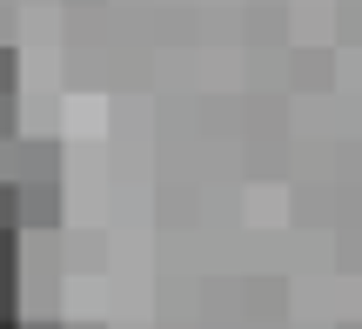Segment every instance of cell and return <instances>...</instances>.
<instances>
[{"label":"cell","instance_id":"2","mask_svg":"<svg viewBox=\"0 0 362 329\" xmlns=\"http://www.w3.org/2000/svg\"><path fill=\"white\" fill-rule=\"evenodd\" d=\"M0 323H21V282L0 276Z\"/></svg>","mask_w":362,"mask_h":329},{"label":"cell","instance_id":"4","mask_svg":"<svg viewBox=\"0 0 362 329\" xmlns=\"http://www.w3.org/2000/svg\"><path fill=\"white\" fill-rule=\"evenodd\" d=\"M13 67H21V54L0 47V94H13Z\"/></svg>","mask_w":362,"mask_h":329},{"label":"cell","instance_id":"3","mask_svg":"<svg viewBox=\"0 0 362 329\" xmlns=\"http://www.w3.org/2000/svg\"><path fill=\"white\" fill-rule=\"evenodd\" d=\"M302 81H309V88H315V81H329V54H302Z\"/></svg>","mask_w":362,"mask_h":329},{"label":"cell","instance_id":"5","mask_svg":"<svg viewBox=\"0 0 362 329\" xmlns=\"http://www.w3.org/2000/svg\"><path fill=\"white\" fill-rule=\"evenodd\" d=\"M0 134H13V94H0Z\"/></svg>","mask_w":362,"mask_h":329},{"label":"cell","instance_id":"1","mask_svg":"<svg viewBox=\"0 0 362 329\" xmlns=\"http://www.w3.org/2000/svg\"><path fill=\"white\" fill-rule=\"evenodd\" d=\"M0 229L21 236V182H0Z\"/></svg>","mask_w":362,"mask_h":329}]
</instances>
